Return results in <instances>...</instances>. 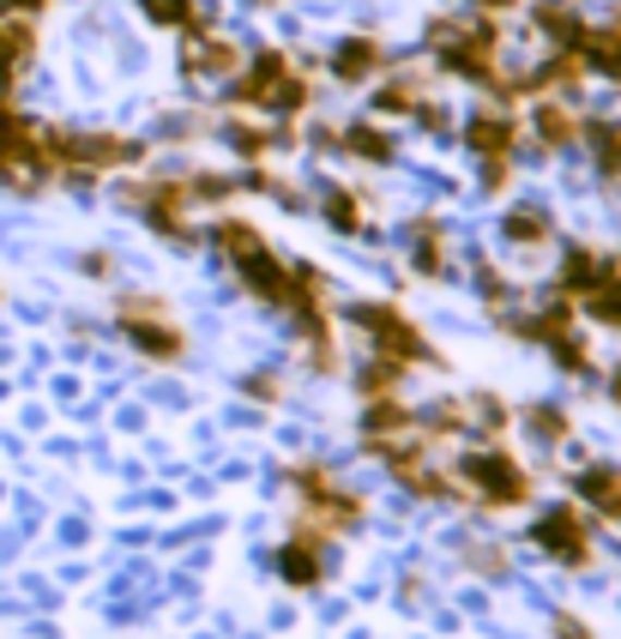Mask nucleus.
I'll list each match as a JSON object with an SVG mask.
<instances>
[{"label": "nucleus", "instance_id": "obj_10", "mask_svg": "<svg viewBox=\"0 0 621 639\" xmlns=\"http://www.w3.org/2000/svg\"><path fill=\"white\" fill-rule=\"evenodd\" d=\"M580 489L609 513V519H621V477H609V470H585V483H580Z\"/></svg>", "mask_w": 621, "mask_h": 639}, {"label": "nucleus", "instance_id": "obj_12", "mask_svg": "<svg viewBox=\"0 0 621 639\" xmlns=\"http://www.w3.org/2000/svg\"><path fill=\"white\" fill-rule=\"evenodd\" d=\"M218 248L230 254V260H242V254L259 248V235L247 230V223H218Z\"/></svg>", "mask_w": 621, "mask_h": 639}, {"label": "nucleus", "instance_id": "obj_15", "mask_svg": "<svg viewBox=\"0 0 621 639\" xmlns=\"http://www.w3.org/2000/svg\"><path fill=\"white\" fill-rule=\"evenodd\" d=\"M350 151H356V157H375V163H380V157H392V145H387V133L356 127V133H350Z\"/></svg>", "mask_w": 621, "mask_h": 639}, {"label": "nucleus", "instance_id": "obj_24", "mask_svg": "<svg viewBox=\"0 0 621 639\" xmlns=\"http://www.w3.org/2000/svg\"><path fill=\"white\" fill-rule=\"evenodd\" d=\"M616 398H621V374H616Z\"/></svg>", "mask_w": 621, "mask_h": 639}, {"label": "nucleus", "instance_id": "obj_16", "mask_svg": "<svg viewBox=\"0 0 621 639\" xmlns=\"http://www.w3.org/2000/svg\"><path fill=\"white\" fill-rule=\"evenodd\" d=\"M507 235H513V242H544V218H537V211H513V218H507Z\"/></svg>", "mask_w": 621, "mask_h": 639}, {"label": "nucleus", "instance_id": "obj_18", "mask_svg": "<svg viewBox=\"0 0 621 639\" xmlns=\"http://www.w3.org/2000/svg\"><path fill=\"white\" fill-rule=\"evenodd\" d=\"M326 211H332L338 230H356V199H350V194H332V199H326Z\"/></svg>", "mask_w": 621, "mask_h": 639}, {"label": "nucleus", "instance_id": "obj_3", "mask_svg": "<svg viewBox=\"0 0 621 639\" xmlns=\"http://www.w3.org/2000/svg\"><path fill=\"white\" fill-rule=\"evenodd\" d=\"M465 477H471V483L483 489V501H495V507H513V501H525V495H531L525 470H519L513 458H501V453L465 458Z\"/></svg>", "mask_w": 621, "mask_h": 639}, {"label": "nucleus", "instance_id": "obj_17", "mask_svg": "<svg viewBox=\"0 0 621 639\" xmlns=\"http://www.w3.org/2000/svg\"><path fill=\"white\" fill-rule=\"evenodd\" d=\"M194 66H211V73H230V66H235V49H230V42H206V49H194Z\"/></svg>", "mask_w": 621, "mask_h": 639}, {"label": "nucleus", "instance_id": "obj_25", "mask_svg": "<svg viewBox=\"0 0 621 639\" xmlns=\"http://www.w3.org/2000/svg\"><path fill=\"white\" fill-rule=\"evenodd\" d=\"M616 30H621V25H616Z\"/></svg>", "mask_w": 621, "mask_h": 639}, {"label": "nucleus", "instance_id": "obj_1", "mask_svg": "<svg viewBox=\"0 0 621 639\" xmlns=\"http://www.w3.org/2000/svg\"><path fill=\"white\" fill-rule=\"evenodd\" d=\"M356 327L380 344V356H387V362H416V356H428L423 332H416L399 308H368V302H363V308H356Z\"/></svg>", "mask_w": 621, "mask_h": 639}, {"label": "nucleus", "instance_id": "obj_2", "mask_svg": "<svg viewBox=\"0 0 621 639\" xmlns=\"http://www.w3.org/2000/svg\"><path fill=\"white\" fill-rule=\"evenodd\" d=\"M435 49H440V61L453 66V73L495 78V30L489 25L465 30V37H459V25H435Z\"/></svg>", "mask_w": 621, "mask_h": 639}, {"label": "nucleus", "instance_id": "obj_22", "mask_svg": "<svg viewBox=\"0 0 621 639\" xmlns=\"http://www.w3.org/2000/svg\"><path fill=\"white\" fill-rule=\"evenodd\" d=\"M7 7H19V13H37V7H49V0H7Z\"/></svg>", "mask_w": 621, "mask_h": 639}, {"label": "nucleus", "instance_id": "obj_14", "mask_svg": "<svg viewBox=\"0 0 621 639\" xmlns=\"http://www.w3.org/2000/svg\"><path fill=\"white\" fill-rule=\"evenodd\" d=\"M392 380H399V362H387V356H380L375 368H363V392H368V398H387Z\"/></svg>", "mask_w": 621, "mask_h": 639}, {"label": "nucleus", "instance_id": "obj_23", "mask_svg": "<svg viewBox=\"0 0 621 639\" xmlns=\"http://www.w3.org/2000/svg\"><path fill=\"white\" fill-rule=\"evenodd\" d=\"M483 7H513V0H483Z\"/></svg>", "mask_w": 621, "mask_h": 639}, {"label": "nucleus", "instance_id": "obj_11", "mask_svg": "<svg viewBox=\"0 0 621 639\" xmlns=\"http://www.w3.org/2000/svg\"><path fill=\"white\" fill-rule=\"evenodd\" d=\"M537 133H544L549 145H568V139H573V133H580V127H573V115H568V109L544 103V109H537Z\"/></svg>", "mask_w": 621, "mask_h": 639}, {"label": "nucleus", "instance_id": "obj_4", "mask_svg": "<svg viewBox=\"0 0 621 639\" xmlns=\"http://www.w3.org/2000/svg\"><path fill=\"white\" fill-rule=\"evenodd\" d=\"M537 543H544L549 555H561L568 567H585V562H592V543H585L580 513H549V519H537Z\"/></svg>", "mask_w": 621, "mask_h": 639}, {"label": "nucleus", "instance_id": "obj_19", "mask_svg": "<svg viewBox=\"0 0 621 639\" xmlns=\"http://www.w3.org/2000/svg\"><path fill=\"white\" fill-rule=\"evenodd\" d=\"M597 151H604V170L621 175V133H597Z\"/></svg>", "mask_w": 621, "mask_h": 639}, {"label": "nucleus", "instance_id": "obj_13", "mask_svg": "<svg viewBox=\"0 0 621 639\" xmlns=\"http://www.w3.org/2000/svg\"><path fill=\"white\" fill-rule=\"evenodd\" d=\"M145 13L157 25H194V0H145Z\"/></svg>", "mask_w": 621, "mask_h": 639}, {"label": "nucleus", "instance_id": "obj_9", "mask_svg": "<svg viewBox=\"0 0 621 639\" xmlns=\"http://www.w3.org/2000/svg\"><path fill=\"white\" fill-rule=\"evenodd\" d=\"M278 574L290 579V586H314L320 579V562H314V543L302 537V543H290L284 555H278Z\"/></svg>", "mask_w": 621, "mask_h": 639}, {"label": "nucleus", "instance_id": "obj_21", "mask_svg": "<svg viewBox=\"0 0 621 639\" xmlns=\"http://www.w3.org/2000/svg\"><path fill=\"white\" fill-rule=\"evenodd\" d=\"M556 639H592V634H585V627L573 622V615H561V622H556Z\"/></svg>", "mask_w": 621, "mask_h": 639}, {"label": "nucleus", "instance_id": "obj_20", "mask_svg": "<svg viewBox=\"0 0 621 639\" xmlns=\"http://www.w3.org/2000/svg\"><path fill=\"white\" fill-rule=\"evenodd\" d=\"M531 422H537V434H549V441L568 434V417H556V410H531Z\"/></svg>", "mask_w": 621, "mask_h": 639}, {"label": "nucleus", "instance_id": "obj_5", "mask_svg": "<svg viewBox=\"0 0 621 639\" xmlns=\"http://www.w3.org/2000/svg\"><path fill=\"white\" fill-rule=\"evenodd\" d=\"M375 66H380V49H375V42H368V37H350L344 49H338L332 73L344 78V85H356V78H368V73H375Z\"/></svg>", "mask_w": 621, "mask_h": 639}, {"label": "nucleus", "instance_id": "obj_7", "mask_svg": "<svg viewBox=\"0 0 621 639\" xmlns=\"http://www.w3.org/2000/svg\"><path fill=\"white\" fill-rule=\"evenodd\" d=\"M127 339L139 344V351H151V356H175L182 351V339L169 327H157V320H139V314H127Z\"/></svg>", "mask_w": 621, "mask_h": 639}, {"label": "nucleus", "instance_id": "obj_6", "mask_svg": "<svg viewBox=\"0 0 621 639\" xmlns=\"http://www.w3.org/2000/svg\"><path fill=\"white\" fill-rule=\"evenodd\" d=\"M580 54L597 66V73L621 78V30H585V37H580Z\"/></svg>", "mask_w": 621, "mask_h": 639}, {"label": "nucleus", "instance_id": "obj_8", "mask_svg": "<svg viewBox=\"0 0 621 639\" xmlns=\"http://www.w3.org/2000/svg\"><path fill=\"white\" fill-rule=\"evenodd\" d=\"M465 139L477 145L483 157H501V151H513V127H507V121H495V115H477L465 127Z\"/></svg>", "mask_w": 621, "mask_h": 639}]
</instances>
